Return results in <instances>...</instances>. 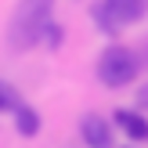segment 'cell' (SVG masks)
Returning a JSON list of instances; mask_svg holds the SVG:
<instances>
[{
    "label": "cell",
    "mask_w": 148,
    "mask_h": 148,
    "mask_svg": "<svg viewBox=\"0 0 148 148\" xmlns=\"http://www.w3.org/2000/svg\"><path fill=\"white\" fill-rule=\"evenodd\" d=\"M22 105V98H18V90H14L7 79H0V112H14V108Z\"/></svg>",
    "instance_id": "52a82bcc"
},
{
    "label": "cell",
    "mask_w": 148,
    "mask_h": 148,
    "mask_svg": "<svg viewBox=\"0 0 148 148\" xmlns=\"http://www.w3.org/2000/svg\"><path fill=\"white\" fill-rule=\"evenodd\" d=\"M116 127L130 137V141H148V119L134 108H119L116 112Z\"/></svg>",
    "instance_id": "5b68a950"
},
{
    "label": "cell",
    "mask_w": 148,
    "mask_h": 148,
    "mask_svg": "<svg viewBox=\"0 0 148 148\" xmlns=\"http://www.w3.org/2000/svg\"><path fill=\"white\" fill-rule=\"evenodd\" d=\"M145 0H98L94 4V22H98L105 33H119V29L134 25L145 14Z\"/></svg>",
    "instance_id": "3957f363"
},
{
    "label": "cell",
    "mask_w": 148,
    "mask_h": 148,
    "mask_svg": "<svg viewBox=\"0 0 148 148\" xmlns=\"http://www.w3.org/2000/svg\"><path fill=\"white\" fill-rule=\"evenodd\" d=\"M79 134H83L87 148H112V127H108L105 116H83V123H79Z\"/></svg>",
    "instance_id": "277c9868"
},
{
    "label": "cell",
    "mask_w": 148,
    "mask_h": 148,
    "mask_svg": "<svg viewBox=\"0 0 148 148\" xmlns=\"http://www.w3.org/2000/svg\"><path fill=\"white\" fill-rule=\"evenodd\" d=\"M98 79L105 87H127V83H134L137 79V58H134V51L119 47V43L105 47L101 58H98Z\"/></svg>",
    "instance_id": "7a4b0ae2"
},
{
    "label": "cell",
    "mask_w": 148,
    "mask_h": 148,
    "mask_svg": "<svg viewBox=\"0 0 148 148\" xmlns=\"http://www.w3.org/2000/svg\"><path fill=\"white\" fill-rule=\"evenodd\" d=\"M43 40H47V47H58V43H62V29H58L54 22H51V25L43 29Z\"/></svg>",
    "instance_id": "ba28073f"
},
{
    "label": "cell",
    "mask_w": 148,
    "mask_h": 148,
    "mask_svg": "<svg viewBox=\"0 0 148 148\" xmlns=\"http://www.w3.org/2000/svg\"><path fill=\"white\" fill-rule=\"evenodd\" d=\"M51 11H54V0H18L11 14V25H7V40L14 51H25L33 43L43 40V29L51 25Z\"/></svg>",
    "instance_id": "6da1fadb"
},
{
    "label": "cell",
    "mask_w": 148,
    "mask_h": 148,
    "mask_svg": "<svg viewBox=\"0 0 148 148\" xmlns=\"http://www.w3.org/2000/svg\"><path fill=\"white\" fill-rule=\"evenodd\" d=\"M11 116H14V130H18L22 137H36V134H40V112H36L33 105H25V101H22Z\"/></svg>",
    "instance_id": "8992f818"
}]
</instances>
